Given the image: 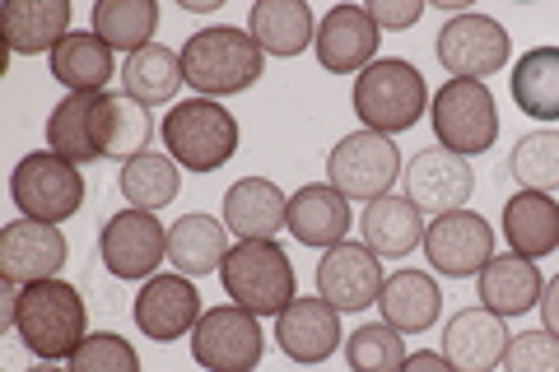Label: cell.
I'll return each mask as SVG.
<instances>
[{
  "instance_id": "obj_41",
  "label": "cell",
  "mask_w": 559,
  "mask_h": 372,
  "mask_svg": "<svg viewBox=\"0 0 559 372\" xmlns=\"http://www.w3.org/2000/svg\"><path fill=\"white\" fill-rule=\"evenodd\" d=\"M401 372H457L448 359H443V349H415L406 363H401Z\"/></svg>"
},
{
  "instance_id": "obj_28",
  "label": "cell",
  "mask_w": 559,
  "mask_h": 372,
  "mask_svg": "<svg viewBox=\"0 0 559 372\" xmlns=\"http://www.w3.org/2000/svg\"><path fill=\"white\" fill-rule=\"evenodd\" d=\"M98 98L103 94H66L47 117V149L61 154L66 164H94L98 154Z\"/></svg>"
},
{
  "instance_id": "obj_24",
  "label": "cell",
  "mask_w": 559,
  "mask_h": 372,
  "mask_svg": "<svg viewBox=\"0 0 559 372\" xmlns=\"http://www.w3.org/2000/svg\"><path fill=\"white\" fill-rule=\"evenodd\" d=\"M378 312L382 322L401 335H419L439 322L443 312V293L433 285V275L425 271H396L382 279V293H378Z\"/></svg>"
},
{
  "instance_id": "obj_19",
  "label": "cell",
  "mask_w": 559,
  "mask_h": 372,
  "mask_svg": "<svg viewBox=\"0 0 559 372\" xmlns=\"http://www.w3.org/2000/svg\"><path fill=\"white\" fill-rule=\"evenodd\" d=\"M509 340L513 335L503 326V316L485 308H462L443 326V359L457 372H495L509 353Z\"/></svg>"
},
{
  "instance_id": "obj_27",
  "label": "cell",
  "mask_w": 559,
  "mask_h": 372,
  "mask_svg": "<svg viewBox=\"0 0 559 372\" xmlns=\"http://www.w3.org/2000/svg\"><path fill=\"white\" fill-rule=\"evenodd\" d=\"M248 33L266 57H299L318 38V20H312L308 0H257L248 14Z\"/></svg>"
},
{
  "instance_id": "obj_21",
  "label": "cell",
  "mask_w": 559,
  "mask_h": 372,
  "mask_svg": "<svg viewBox=\"0 0 559 372\" xmlns=\"http://www.w3.org/2000/svg\"><path fill=\"white\" fill-rule=\"evenodd\" d=\"M349 224H355V219H349V201L331 182H308V187H299L289 196L285 228L299 238V247H318V252H331L336 242H345Z\"/></svg>"
},
{
  "instance_id": "obj_13",
  "label": "cell",
  "mask_w": 559,
  "mask_h": 372,
  "mask_svg": "<svg viewBox=\"0 0 559 372\" xmlns=\"http://www.w3.org/2000/svg\"><path fill=\"white\" fill-rule=\"evenodd\" d=\"M425 256L448 279L480 275L495 261V228L476 209H452V215H439L425 228Z\"/></svg>"
},
{
  "instance_id": "obj_30",
  "label": "cell",
  "mask_w": 559,
  "mask_h": 372,
  "mask_svg": "<svg viewBox=\"0 0 559 372\" xmlns=\"http://www.w3.org/2000/svg\"><path fill=\"white\" fill-rule=\"evenodd\" d=\"M47 61H51V80H61L66 94H103V84L112 80V47L98 33L70 28Z\"/></svg>"
},
{
  "instance_id": "obj_23",
  "label": "cell",
  "mask_w": 559,
  "mask_h": 372,
  "mask_svg": "<svg viewBox=\"0 0 559 372\" xmlns=\"http://www.w3.org/2000/svg\"><path fill=\"white\" fill-rule=\"evenodd\" d=\"M0 28L14 57H43V51L51 57L70 33V5L66 0H10Z\"/></svg>"
},
{
  "instance_id": "obj_11",
  "label": "cell",
  "mask_w": 559,
  "mask_h": 372,
  "mask_svg": "<svg viewBox=\"0 0 559 372\" xmlns=\"http://www.w3.org/2000/svg\"><path fill=\"white\" fill-rule=\"evenodd\" d=\"M471 191H476L471 158L452 154V149H425L401 168V196H406L419 215L439 219V215H452V209H466Z\"/></svg>"
},
{
  "instance_id": "obj_31",
  "label": "cell",
  "mask_w": 559,
  "mask_h": 372,
  "mask_svg": "<svg viewBox=\"0 0 559 372\" xmlns=\"http://www.w3.org/2000/svg\"><path fill=\"white\" fill-rule=\"evenodd\" d=\"M121 84H127V98H135L140 108H164V103L178 98V88L187 84L182 75V51L173 47H140L135 57H127L121 65Z\"/></svg>"
},
{
  "instance_id": "obj_14",
  "label": "cell",
  "mask_w": 559,
  "mask_h": 372,
  "mask_svg": "<svg viewBox=\"0 0 559 372\" xmlns=\"http://www.w3.org/2000/svg\"><path fill=\"white\" fill-rule=\"evenodd\" d=\"M70 256L66 233L57 224H5L0 228V279L5 285H38V279H61V265Z\"/></svg>"
},
{
  "instance_id": "obj_12",
  "label": "cell",
  "mask_w": 559,
  "mask_h": 372,
  "mask_svg": "<svg viewBox=\"0 0 559 372\" xmlns=\"http://www.w3.org/2000/svg\"><path fill=\"white\" fill-rule=\"evenodd\" d=\"M98 256L117 279H154V271L168 261V228L150 209H121L103 224Z\"/></svg>"
},
{
  "instance_id": "obj_33",
  "label": "cell",
  "mask_w": 559,
  "mask_h": 372,
  "mask_svg": "<svg viewBox=\"0 0 559 372\" xmlns=\"http://www.w3.org/2000/svg\"><path fill=\"white\" fill-rule=\"evenodd\" d=\"M513 103L536 121H559V47H532L513 65Z\"/></svg>"
},
{
  "instance_id": "obj_1",
  "label": "cell",
  "mask_w": 559,
  "mask_h": 372,
  "mask_svg": "<svg viewBox=\"0 0 559 372\" xmlns=\"http://www.w3.org/2000/svg\"><path fill=\"white\" fill-rule=\"evenodd\" d=\"M10 331L20 335L33 359L61 363L90 335V312H84V298L75 285H66V279H38V285H24L20 298H14Z\"/></svg>"
},
{
  "instance_id": "obj_15",
  "label": "cell",
  "mask_w": 559,
  "mask_h": 372,
  "mask_svg": "<svg viewBox=\"0 0 559 372\" xmlns=\"http://www.w3.org/2000/svg\"><path fill=\"white\" fill-rule=\"evenodd\" d=\"M382 261L364 242H336L318 261V298H326L336 312H364L382 293Z\"/></svg>"
},
{
  "instance_id": "obj_4",
  "label": "cell",
  "mask_w": 559,
  "mask_h": 372,
  "mask_svg": "<svg viewBox=\"0 0 559 372\" xmlns=\"http://www.w3.org/2000/svg\"><path fill=\"white\" fill-rule=\"evenodd\" d=\"M168 158L187 172H215L238 154V121L215 98H187L159 121Z\"/></svg>"
},
{
  "instance_id": "obj_32",
  "label": "cell",
  "mask_w": 559,
  "mask_h": 372,
  "mask_svg": "<svg viewBox=\"0 0 559 372\" xmlns=\"http://www.w3.org/2000/svg\"><path fill=\"white\" fill-rule=\"evenodd\" d=\"M154 140L150 108H140L127 94H103L98 98V154L131 164L135 154H145Z\"/></svg>"
},
{
  "instance_id": "obj_42",
  "label": "cell",
  "mask_w": 559,
  "mask_h": 372,
  "mask_svg": "<svg viewBox=\"0 0 559 372\" xmlns=\"http://www.w3.org/2000/svg\"><path fill=\"white\" fill-rule=\"evenodd\" d=\"M540 316H546V331L559 335V275L546 285V293H540Z\"/></svg>"
},
{
  "instance_id": "obj_34",
  "label": "cell",
  "mask_w": 559,
  "mask_h": 372,
  "mask_svg": "<svg viewBox=\"0 0 559 372\" xmlns=\"http://www.w3.org/2000/svg\"><path fill=\"white\" fill-rule=\"evenodd\" d=\"M178 187H182V172L173 164L168 154H135L131 164H121V177H117V191L131 201V209H164L178 201Z\"/></svg>"
},
{
  "instance_id": "obj_25",
  "label": "cell",
  "mask_w": 559,
  "mask_h": 372,
  "mask_svg": "<svg viewBox=\"0 0 559 372\" xmlns=\"http://www.w3.org/2000/svg\"><path fill=\"white\" fill-rule=\"evenodd\" d=\"M503 238H509L513 256L540 261L559 247V201L546 191H518L503 205Z\"/></svg>"
},
{
  "instance_id": "obj_3",
  "label": "cell",
  "mask_w": 559,
  "mask_h": 372,
  "mask_svg": "<svg viewBox=\"0 0 559 372\" xmlns=\"http://www.w3.org/2000/svg\"><path fill=\"white\" fill-rule=\"evenodd\" d=\"M224 293L234 298V308L252 316H280L294 298H299V279L280 242H238L219 265Z\"/></svg>"
},
{
  "instance_id": "obj_2",
  "label": "cell",
  "mask_w": 559,
  "mask_h": 372,
  "mask_svg": "<svg viewBox=\"0 0 559 372\" xmlns=\"http://www.w3.org/2000/svg\"><path fill=\"white\" fill-rule=\"evenodd\" d=\"M182 75L191 88H201L205 98H229L252 88L266 75V51L257 47V38L248 28L234 24H215L191 33L182 47Z\"/></svg>"
},
{
  "instance_id": "obj_16",
  "label": "cell",
  "mask_w": 559,
  "mask_h": 372,
  "mask_svg": "<svg viewBox=\"0 0 559 372\" xmlns=\"http://www.w3.org/2000/svg\"><path fill=\"white\" fill-rule=\"evenodd\" d=\"M201 293L197 285H191L187 275H154L145 279V289L135 293V326L150 335L154 345H173V340H182V335L197 331L201 322Z\"/></svg>"
},
{
  "instance_id": "obj_39",
  "label": "cell",
  "mask_w": 559,
  "mask_h": 372,
  "mask_svg": "<svg viewBox=\"0 0 559 372\" xmlns=\"http://www.w3.org/2000/svg\"><path fill=\"white\" fill-rule=\"evenodd\" d=\"M503 372H559V335L550 331H522L509 340Z\"/></svg>"
},
{
  "instance_id": "obj_26",
  "label": "cell",
  "mask_w": 559,
  "mask_h": 372,
  "mask_svg": "<svg viewBox=\"0 0 559 372\" xmlns=\"http://www.w3.org/2000/svg\"><path fill=\"white\" fill-rule=\"evenodd\" d=\"M364 247H369L373 256H411L415 247H425V215L406 201V196H378L364 205Z\"/></svg>"
},
{
  "instance_id": "obj_43",
  "label": "cell",
  "mask_w": 559,
  "mask_h": 372,
  "mask_svg": "<svg viewBox=\"0 0 559 372\" xmlns=\"http://www.w3.org/2000/svg\"><path fill=\"white\" fill-rule=\"evenodd\" d=\"M28 372H70V368H57V363H38V368H28Z\"/></svg>"
},
{
  "instance_id": "obj_6",
  "label": "cell",
  "mask_w": 559,
  "mask_h": 372,
  "mask_svg": "<svg viewBox=\"0 0 559 372\" xmlns=\"http://www.w3.org/2000/svg\"><path fill=\"white\" fill-rule=\"evenodd\" d=\"M10 201L20 205V215L33 224H66L84 205V177L75 164H66L61 154L38 149L14 164Z\"/></svg>"
},
{
  "instance_id": "obj_20",
  "label": "cell",
  "mask_w": 559,
  "mask_h": 372,
  "mask_svg": "<svg viewBox=\"0 0 559 372\" xmlns=\"http://www.w3.org/2000/svg\"><path fill=\"white\" fill-rule=\"evenodd\" d=\"M289 219V196L271 177H242L224 191V228L238 233V242H275V233Z\"/></svg>"
},
{
  "instance_id": "obj_38",
  "label": "cell",
  "mask_w": 559,
  "mask_h": 372,
  "mask_svg": "<svg viewBox=\"0 0 559 372\" xmlns=\"http://www.w3.org/2000/svg\"><path fill=\"white\" fill-rule=\"evenodd\" d=\"M66 368L70 372H140V353L117 331H98V335H84V345L70 353Z\"/></svg>"
},
{
  "instance_id": "obj_29",
  "label": "cell",
  "mask_w": 559,
  "mask_h": 372,
  "mask_svg": "<svg viewBox=\"0 0 559 372\" xmlns=\"http://www.w3.org/2000/svg\"><path fill=\"white\" fill-rule=\"evenodd\" d=\"M224 219L215 215H201V209H191L182 215L178 224L168 228V261L178 265V275L187 279H201V275H215L224 256H229V247H224Z\"/></svg>"
},
{
  "instance_id": "obj_35",
  "label": "cell",
  "mask_w": 559,
  "mask_h": 372,
  "mask_svg": "<svg viewBox=\"0 0 559 372\" xmlns=\"http://www.w3.org/2000/svg\"><path fill=\"white\" fill-rule=\"evenodd\" d=\"M154 28H159V5L154 0H98L94 5V33L112 51H127V57L150 47Z\"/></svg>"
},
{
  "instance_id": "obj_17",
  "label": "cell",
  "mask_w": 559,
  "mask_h": 372,
  "mask_svg": "<svg viewBox=\"0 0 559 372\" xmlns=\"http://www.w3.org/2000/svg\"><path fill=\"white\" fill-rule=\"evenodd\" d=\"M378 43H382V28L369 20L364 5H336L322 14L318 24V61L331 70V75H359L378 61Z\"/></svg>"
},
{
  "instance_id": "obj_22",
  "label": "cell",
  "mask_w": 559,
  "mask_h": 372,
  "mask_svg": "<svg viewBox=\"0 0 559 372\" xmlns=\"http://www.w3.org/2000/svg\"><path fill=\"white\" fill-rule=\"evenodd\" d=\"M476 279H480V285H476L480 308L495 312V316H522V312H532V308H540V293H546V279H540L536 261H522L513 252L509 256H495Z\"/></svg>"
},
{
  "instance_id": "obj_36",
  "label": "cell",
  "mask_w": 559,
  "mask_h": 372,
  "mask_svg": "<svg viewBox=\"0 0 559 372\" xmlns=\"http://www.w3.org/2000/svg\"><path fill=\"white\" fill-rule=\"evenodd\" d=\"M509 168L522 191H559V131H527L513 145Z\"/></svg>"
},
{
  "instance_id": "obj_10",
  "label": "cell",
  "mask_w": 559,
  "mask_h": 372,
  "mask_svg": "<svg viewBox=\"0 0 559 372\" xmlns=\"http://www.w3.org/2000/svg\"><path fill=\"white\" fill-rule=\"evenodd\" d=\"M261 353H266L261 316L242 312L234 303L201 312L197 331H191V359L205 372H257Z\"/></svg>"
},
{
  "instance_id": "obj_37",
  "label": "cell",
  "mask_w": 559,
  "mask_h": 372,
  "mask_svg": "<svg viewBox=\"0 0 559 372\" xmlns=\"http://www.w3.org/2000/svg\"><path fill=\"white\" fill-rule=\"evenodd\" d=\"M345 363H349V372H401V363H406L401 331H392L388 322H369V326L349 331Z\"/></svg>"
},
{
  "instance_id": "obj_5",
  "label": "cell",
  "mask_w": 559,
  "mask_h": 372,
  "mask_svg": "<svg viewBox=\"0 0 559 372\" xmlns=\"http://www.w3.org/2000/svg\"><path fill=\"white\" fill-rule=\"evenodd\" d=\"M349 103H355L364 131L401 135V131H411L415 121L425 117L429 84H425V75H419L411 61L388 57V61H373L369 70H359Z\"/></svg>"
},
{
  "instance_id": "obj_9",
  "label": "cell",
  "mask_w": 559,
  "mask_h": 372,
  "mask_svg": "<svg viewBox=\"0 0 559 372\" xmlns=\"http://www.w3.org/2000/svg\"><path fill=\"white\" fill-rule=\"evenodd\" d=\"M433 51H439V65L452 80H480L485 84L489 75H499V70L509 65L513 43H509V28H503L499 20L462 10L439 28Z\"/></svg>"
},
{
  "instance_id": "obj_18",
  "label": "cell",
  "mask_w": 559,
  "mask_h": 372,
  "mask_svg": "<svg viewBox=\"0 0 559 372\" xmlns=\"http://www.w3.org/2000/svg\"><path fill=\"white\" fill-rule=\"evenodd\" d=\"M341 312L326 298H294V303L275 316V345L285 349L294 363H326L341 349Z\"/></svg>"
},
{
  "instance_id": "obj_8",
  "label": "cell",
  "mask_w": 559,
  "mask_h": 372,
  "mask_svg": "<svg viewBox=\"0 0 559 372\" xmlns=\"http://www.w3.org/2000/svg\"><path fill=\"white\" fill-rule=\"evenodd\" d=\"M401 177V149L392 135L378 131H355L336 140V149L326 154V182L341 191L345 201H378L388 196Z\"/></svg>"
},
{
  "instance_id": "obj_40",
  "label": "cell",
  "mask_w": 559,
  "mask_h": 372,
  "mask_svg": "<svg viewBox=\"0 0 559 372\" xmlns=\"http://www.w3.org/2000/svg\"><path fill=\"white\" fill-rule=\"evenodd\" d=\"M369 20L388 33H401V28H415L419 14H425V0H369Z\"/></svg>"
},
{
  "instance_id": "obj_7",
  "label": "cell",
  "mask_w": 559,
  "mask_h": 372,
  "mask_svg": "<svg viewBox=\"0 0 559 372\" xmlns=\"http://www.w3.org/2000/svg\"><path fill=\"white\" fill-rule=\"evenodd\" d=\"M433 135H439V149L452 154H485L489 145L499 140V108H495V94L489 84L480 80H448L439 94H433Z\"/></svg>"
}]
</instances>
